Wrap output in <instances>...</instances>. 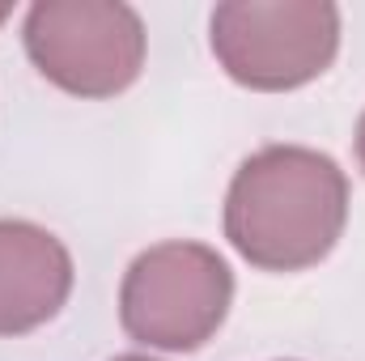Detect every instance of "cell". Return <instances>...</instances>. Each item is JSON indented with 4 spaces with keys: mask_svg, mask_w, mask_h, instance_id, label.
<instances>
[{
    "mask_svg": "<svg viewBox=\"0 0 365 361\" xmlns=\"http://www.w3.org/2000/svg\"><path fill=\"white\" fill-rule=\"evenodd\" d=\"M115 361H158V357H145V353H123V357H115Z\"/></svg>",
    "mask_w": 365,
    "mask_h": 361,
    "instance_id": "obj_7",
    "label": "cell"
},
{
    "mask_svg": "<svg viewBox=\"0 0 365 361\" xmlns=\"http://www.w3.org/2000/svg\"><path fill=\"white\" fill-rule=\"evenodd\" d=\"M4 17H9V4H0V21H4Z\"/></svg>",
    "mask_w": 365,
    "mask_h": 361,
    "instance_id": "obj_8",
    "label": "cell"
},
{
    "mask_svg": "<svg viewBox=\"0 0 365 361\" xmlns=\"http://www.w3.org/2000/svg\"><path fill=\"white\" fill-rule=\"evenodd\" d=\"M73 293L68 247L17 217H0V336H26L51 323Z\"/></svg>",
    "mask_w": 365,
    "mask_h": 361,
    "instance_id": "obj_5",
    "label": "cell"
},
{
    "mask_svg": "<svg viewBox=\"0 0 365 361\" xmlns=\"http://www.w3.org/2000/svg\"><path fill=\"white\" fill-rule=\"evenodd\" d=\"M217 64L247 90L280 93L323 77L340 51L331 0H230L208 17Z\"/></svg>",
    "mask_w": 365,
    "mask_h": 361,
    "instance_id": "obj_2",
    "label": "cell"
},
{
    "mask_svg": "<svg viewBox=\"0 0 365 361\" xmlns=\"http://www.w3.org/2000/svg\"><path fill=\"white\" fill-rule=\"evenodd\" d=\"M349 221V179L306 145L251 153L225 195V238L264 272H302L331 255Z\"/></svg>",
    "mask_w": 365,
    "mask_h": 361,
    "instance_id": "obj_1",
    "label": "cell"
},
{
    "mask_svg": "<svg viewBox=\"0 0 365 361\" xmlns=\"http://www.w3.org/2000/svg\"><path fill=\"white\" fill-rule=\"evenodd\" d=\"M21 43L30 64L64 93L115 98L145 68V21L119 0H38Z\"/></svg>",
    "mask_w": 365,
    "mask_h": 361,
    "instance_id": "obj_4",
    "label": "cell"
},
{
    "mask_svg": "<svg viewBox=\"0 0 365 361\" xmlns=\"http://www.w3.org/2000/svg\"><path fill=\"white\" fill-rule=\"evenodd\" d=\"M234 302V272L204 243H158L119 285V323L132 340L191 353L217 336Z\"/></svg>",
    "mask_w": 365,
    "mask_h": 361,
    "instance_id": "obj_3",
    "label": "cell"
},
{
    "mask_svg": "<svg viewBox=\"0 0 365 361\" xmlns=\"http://www.w3.org/2000/svg\"><path fill=\"white\" fill-rule=\"evenodd\" d=\"M357 162H361V171H365V111H361V119H357Z\"/></svg>",
    "mask_w": 365,
    "mask_h": 361,
    "instance_id": "obj_6",
    "label": "cell"
}]
</instances>
